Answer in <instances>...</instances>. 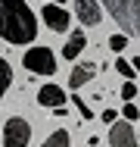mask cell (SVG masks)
Segmentation results:
<instances>
[{"mask_svg": "<svg viewBox=\"0 0 140 147\" xmlns=\"http://www.w3.org/2000/svg\"><path fill=\"white\" fill-rule=\"evenodd\" d=\"M0 38L9 44H31L37 38L34 9L25 0H0Z\"/></svg>", "mask_w": 140, "mask_h": 147, "instance_id": "6da1fadb", "label": "cell"}, {"mask_svg": "<svg viewBox=\"0 0 140 147\" xmlns=\"http://www.w3.org/2000/svg\"><path fill=\"white\" fill-rule=\"evenodd\" d=\"M22 66L34 75H53L56 72V57L50 47H28L25 57H22Z\"/></svg>", "mask_w": 140, "mask_h": 147, "instance_id": "3957f363", "label": "cell"}, {"mask_svg": "<svg viewBox=\"0 0 140 147\" xmlns=\"http://www.w3.org/2000/svg\"><path fill=\"white\" fill-rule=\"evenodd\" d=\"M47 3H62V0H47Z\"/></svg>", "mask_w": 140, "mask_h": 147, "instance_id": "ffe728a7", "label": "cell"}, {"mask_svg": "<svg viewBox=\"0 0 140 147\" xmlns=\"http://www.w3.org/2000/svg\"><path fill=\"white\" fill-rule=\"evenodd\" d=\"M31 141V125L22 116H9L3 125V147H28Z\"/></svg>", "mask_w": 140, "mask_h": 147, "instance_id": "277c9868", "label": "cell"}, {"mask_svg": "<svg viewBox=\"0 0 140 147\" xmlns=\"http://www.w3.org/2000/svg\"><path fill=\"white\" fill-rule=\"evenodd\" d=\"M41 147H72V138H69V131H65V128H56V131H53V135H50Z\"/></svg>", "mask_w": 140, "mask_h": 147, "instance_id": "8fae6325", "label": "cell"}, {"mask_svg": "<svg viewBox=\"0 0 140 147\" xmlns=\"http://www.w3.org/2000/svg\"><path fill=\"white\" fill-rule=\"evenodd\" d=\"M75 16L84 25H100L103 13H100V0H75Z\"/></svg>", "mask_w": 140, "mask_h": 147, "instance_id": "52a82bcc", "label": "cell"}, {"mask_svg": "<svg viewBox=\"0 0 140 147\" xmlns=\"http://www.w3.org/2000/svg\"><path fill=\"white\" fill-rule=\"evenodd\" d=\"M0 147H3V144H0Z\"/></svg>", "mask_w": 140, "mask_h": 147, "instance_id": "7402d4cb", "label": "cell"}, {"mask_svg": "<svg viewBox=\"0 0 140 147\" xmlns=\"http://www.w3.org/2000/svg\"><path fill=\"white\" fill-rule=\"evenodd\" d=\"M9 82H13V66H9V59H0V100L9 88Z\"/></svg>", "mask_w": 140, "mask_h": 147, "instance_id": "7c38bea8", "label": "cell"}, {"mask_svg": "<svg viewBox=\"0 0 140 147\" xmlns=\"http://www.w3.org/2000/svg\"><path fill=\"white\" fill-rule=\"evenodd\" d=\"M65 91L59 88V85H44V88L37 91V103L41 107H47V110H56V107H65Z\"/></svg>", "mask_w": 140, "mask_h": 147, "instance_id": "ba28073f", "label": "cell"}, {"mask_svg": "<svg viewBox=\"0 0 140 147\" xmlns=\"http://www.w3.org/2000/svg\"><path fill=\"white\" fill-rule=\"evenodd\" d=\"M115 72H118L121 78H134V75H137V72H134V66H131L128 59H118V63H115Z\"/></svg>", "mask_w": 140, "mask_h": 147, "instance_id": "9a60e30c", "label": "cell"}, {"mask_svg": "<svg viewBox=\"0 0 140 147\" xmlns=\"http://www.w3.org/2000/svg\"><path fill=\"white\" fill-rule=\"evenodd\" d=\"M72 103H75V110H78V113H81L84 119H93V110H90V107L84 103V97H72Z\"/></svg>", "mask_w": 140, "mask_h": 147, "instance_id": "2e32d148", "label": "cell"}, {"mask_svg": "<svg viewBox=\"0 0 140 147\" xmlns=\"http://www.w3.org/2000/svg\"><path fill=\"white\" fill-rule=\"evenodd\" d=\"M93 78H97V66H93V63H81V66L72 69V75H69V88L78 91V88H84L87 82H93Z\"/></svg>", "mask_w": 140, "mask_h": 147, "instance_id": "9c48e42d", "label": "cell"}, {"mask_svg": "<svg viewBox=\"0 0 140 147\" xmlns=\"http://www.w3.org/2000/svg\"><path fill=\"white\" fill-rule=\"evenodd\" d=\"M121 97H125V100H134V97H137V85H134L131 78H125V85H121Z\"/></svg>", "mask_w": 140, "mask_h": 147, "instance_id": "e0dca14e", "label": "cell"}, {"mask_svg": "<svg viewBox=\"0 0 140 147\" xmlns=\"http://www.w3.org/2000/svg\"><path fill=\"white\" fill-rule=\"evenodd\" d=\"M125 47H128V34H112L109 38V50L112 53H121Z\"/></svg>", "mask_w": 140, "mask_h": 147, "instance_id": "5bb4252c", "label": "cell"}, {"mask_svg": "<svg viewBox=\"0 0 140 147\" xmlns=\"http://www.w3.org/2000/svg\"><path fill=\"white\" fill-rule=\"evenodd\" d=\"M41 19L47 22V28L50 31H69V22H72V16H69V9H62V3H47L44 9H41Z\"/></svg>", "mask_w": 140, "mask_h": 147, "instance_id": "5b68a950", "label": "cell"}, {"mask_svg": "<svg viewBox=\"0 0 140 147\" xmlns=\"http://www.w3.org/2000/svg\"><path fill=\"white\" fill-rule=\"evenodd\" d=\"M109 144L112 147H137V135H134V125L128 119H115L109 128Z\"/></svg>", "mask_w": 140, "mask_h": 147, "instance_id": "8992f818", "label": "cell"}, {"mask_svg": "<svg viewBox=\"0 0 140 147\" xmlns=\"http://www.w3.org/2000/svg\"><path fill=\"white\" fill-rule=\"evenodd\" d=\"M137 138H140V131H137Z\"/></svg>", "mask_w": 140, "mask_h": 147, "instance_id": "44dd1931", "label": "cell"}, {"mask_svg": "<svg viewBox=\"0 0 140 147\" xmlns=\"http://www.w3.org/2000/svg\"><path fill=\"white\" fill-rule=\"evenodd\" d=\"M109 16L121 25L125 34L140 38V0H103Z\"/></svg>", "mask_w": 140, "mask_h": 147, "instance_id": "7a4b0ae2", "label": "cell"}, {"mask_svg": "<svg viewBox=\"0 0 140 147\" xmlns=\"http://www.w3.org/2000/svg\"><path fill=\"white\" fill-rule=\"evenodd\" d=\"M121 119H128V122H137V119H140V110H137V103H134V100H125Z\"/></svg>", "mask_w": 140, "mask_h": 147, "instance_id": "4fadbf2b", "label": "cell"}, {"mask_svg": "<svg viewBox=\"0 0 140 147\" xmlns=\"http://www.w3.org/2000/svg\"><path fill=\"white\" fill-rule=\"evenodd\" d=\"M115 119H118L115 110H103V122H115Z\"/></svg>", "mask_w": 140, "mask_h": 147, "instance_id": "ac0fdd59", "label": "cell"}, {"mask_svg": "<svg viewBox=\"0 0 140 147\" xmlns=\"http://www.w3.org/2000/svg\"><path fill=\"white\" fill-rule=\"evenodd\" d=\"M84 47H87V38H84V28H78V31L69 34V44L62 47V57H65V59H75V57H81Z\"/></svg>", "mask_w": 140, "mask_h": 147, "instance_id": "30bf717a", "label": "cell"}, {"mask_svg": "<svg viewBox=\"0 0 140 147\" xmlns=\"http://www.w3.org/2000/svg\"><path fill=\"white\" fill-rule=\"evenodd\" d=\"M131 66H134V72L140 75V57H134V63H131Z\"/></svg>", "mask_w": 140, "mask_h": 147, "instance_id": "d6986e66", "label": "cell"}]
</instances>
